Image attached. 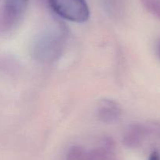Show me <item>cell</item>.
Wrapping results in <instances>:
<instances>
[{"mask_svg": "<svg viewBox=\"0 0 160 160\" xmlns=\"http://www.w3.org/2000/svg\"><path fill=\"white\" fill-rule=\"evenodd\" d=\"M148 133V130L142 124H134L127 131L123 142L128 147H136L142 143L144 137Z\"/></svg>", "mask_w": 160, "mask_h": 160, "instance_id": "5b68a950", "label": "cell"}, {"mask_svg": "<svg viewBox=\"0 0 160 160\" xmlns=\"http://www.w3.org/2000/svg\"><path fill=\"white\" fill-rule=\"evenodd\" d=\"M158 55H159V56L160 58V42L159 43V45H158Z\"/></svg>", "mask_w": 160, "mask_h": 160, "instance_id": "9c48e42d", "label": "cell"}, {"mask_svg": "<svg viewBox=\"0 0 160 160\" xmlns=\"http://www.w3.org/2000/svg\"><path fill=\"white\" fill-rule=\"evenodd\" d=\"M52 9L65 20L84 23L90 17V9L85 0H48Z\"/></svg>", "mask_w": 160, "mask_h": 160, "instance_id": "6da1fadb", "label": "cell"}, {"mask_svg": "<svg viewBox=\"0 0 160 160\" xmlns=\"http://www.w3.org/2000/svg\"><path fill=\"white\" fill-rule=\"evenodd\" d=\"M28 0H4L2 11L3 23L12 25L18 21L26 9Z\"/></svg>", "mask_w": 160, "mask_h": 160, "instance_id": "3957f363", "label": "cell"}, {"mask_svg": "<svg viewBox=\"0 0 160 160\" xmlns=\"http://www.w3.org/2000/svg\"><path fill=\"white\" fill-rule=\"evenodd\" d=\"M113 149V144H112V142H110L109 145H108L107 150H106V153H105V155L104 157H103L102 160H119L118 158L117 157V155L114 153Z\"/></svg>", "mask_w": 160, "mask_h": 160, "instance_id": "52a82bcc", "label": "cell"}, {"mask_svg": "<svg viewBox=\"0 0 160 160\" xmlns=\"http://www.w3.org/2000/svg\"><path fill=\"white\" fill-rule=\"evenodd\" d=\"M149 160H160L159 154L157 152H153L150 155Z\"/></svg>", "mask_w": 160, "mask_h": 160, "instance_id": "ba28073f", "label": "cell"}, {"mask_svg": "<svg viewBox=\"0 0 160 160\" xmlns=\"http://www.w3.org/2000/svg\"><path fill=\"white\" fill-rule=\"evenodd\" d=\"M144 7L160 20V0H142Z\"/></svg>", "mask_w": 160, "mask_h": 160, "instance_id": "8992f818", "label": "cell"}, {"mask_svg": "<svg viewBox=\"0 0 160 160\" xmlns=\"http://www.w3.org/2000/svg\"><path fill=\"white\" fill-rule=\"evenodd\" d=\"M97 117L105 123H113L120 119L122 110L116 101L109 99H103L98 104L96 110Z\"/></svg>", "mask_w": 160, "mask_h": 160, "instance_id": "7a4b0ae2", "label": "cell"}, {"mask_svg": "<svg viewBox=\"0 0 160 160\" xmlns=\"http://www.w3.org/2000/svg\"><path fill=\"white\" fill-rule=\"evenodd\" d=\"M60 34L52 33L51 35H45L39 42V45L35 49L38 55L41 56H46L49 58L56 54L57 50L60 46V42H62V37Z\"/></svg>", "mask_w": 160, "mask_h": 160, "instance_id": "277c9868", "label": "cell"}]
</instances>
